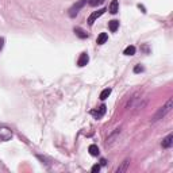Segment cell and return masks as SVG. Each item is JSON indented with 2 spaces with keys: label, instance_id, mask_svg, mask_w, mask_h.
Segmentation results:
<instances>
[{
  "label": "cell",
  "instance_id": "cell-1",
  "mask_svg": "<svg viewBox=\"0 0 173 173\" xmlns=\"http://www.w3.org/2000/svg\"><path fill=\"white\" fill-rule=\"evenodd\" d=\"M171 109H172V99H169L168 102H166V104L164 106V107H161L160 109L157 111V114L153 116V119H152V122H157V120H160V119H162L164 116H165L168 112H171Z\"/></svg>",
  "mask_w": 173,
  "mask_h": 173
},
{
  "label": "cell",
  "instance_id": "cell-2",
  "mask_svg": "<svg viewBox=\"0 0 173 173\" xmlns=\"http://www.w3.org/2000/svg\"><path fill=\"white\" fill-rule=\"evenodd\" d=\"M85 2H86V0H79V2H77L76 4H74L73 7L69 10V16H70V18H74V16L77 15V12H79V11L81 10L83 7H84Z\"/></svg>",
  "mask_w": 173,
  "mask_h": 173
},
{
  "label": "cell",
  "instance_id": "cell-3",
  "mask_svg": "<svg viewBox=\"0 0 173 173\" xmlns=\"http://www.w3.org/2000/svg\"><path fill=\"white\" fill-rule=\"evenodd\" d=\"M106 11H107L106 8H102V10H99V11H95V12H92L91 15H89V18H88V24L92 26L95 23V21H96L97 18H100V16H102Z\"/></svg>",
  "mask_w": 173,
  "mask_h": 173
},
{
  "label": "cell",
  "instance_id": "cell-4",
  "mask_svg": "<svg viewBox=\"0 0 173 173\" xmlns=\"http://www.w3.org/2000/svg\"><path fill=\"white\" fill-rule=\"evenodd\" d=\"M106 111H107V107H106L104 104H102L97 109H93V111H91V114L93 115L96 119H100V118H103L104 116V114H106Z\"/></svg>",
  "mask_w": 173,
  "mask_h": 173
},
{
  "label": "cell",
  "instance_id": "cell-5",
  "mask_svg": "<svg viewBox=\"0 0 173 173\" xmlns=\"http://www.w3.org/2000/svg\"><path fill=\"white\" fill-rule=\"evenodd\" d=\"M11 137H12V132H11V130H8V129H5V127H0V139L8 141Z\"/></svg>",
  "mask_w": 173,
  "mask_h": 173
},
{
  "label": "cell",
  "instance_id": "cell-6",
  "mask_svg": "<svg viewBox=\"0 0 173 173\" xmlns=\"http://www.w3.org/2000/svg\"><path fill=\"white\" fill-rule=\"evenodd\" d=\"M89 61V57L86 53H81V56L79 57V61H77V65L79 66H85Z\"/></svg>",
  "mask_w": 173,
  "mask_h": 173
},
{
  "label": "cell",
  "instance_id": "cell-7",
  "mask_svg": "<svg viewBox=\"0 0 173 173\" xmlns=\"http://www.w3.org/2000/svg\"><path fill=\"white\" fill-rule=\"evenodd\" d=\"M172 145H173V135H172V134H169L166 138H164V141H162V148L169 149Z\"/></svg>",
  "mask_w": 173,
  "mask_h": 173
},
{
  "label": "cell",
  "instance_id": "cell-8",
  "mask_svg": "<svg viewBox=\"0 0 173 173\" xmlns=\"http://www.w3.org/2000/svg\"><path fill=\"white\" fill-rule=\"evenodd\" d=\"M108 11H109L111 14H116L118 11H119V3H118V0H112L111 4H109Z\"/></svg>",
  "mask_w": 173,
  "mask_h": 173
},
{
  "label": "cell",
  "instance_id": "cell-9",
  "mask_svg": "<svg viewBox=\"0 0 173 173\" xmlns=\"http://www.w3.org/2000/svg\"><path fill=\"white\" fill-rule=\"evenodd\" d=\"M74 33H76V35L79 37V38H81V39H84V38H86L88 37V34L85 33L83 28H80V27H76L74 28Z\"/></svg>",
  "mask_w": 173,
  "mask_h": 173
},
{
  "label": "cell",
  "instance_id": "cell-10",
  "mask_svg": "<svg viewBox=\"0 0 173 173\" xmlns=\"http://www.w3.org/2000/svg\"><path fill=\"white\" fill-rule=\"evenodd\" d=\"M129 164H130V160H125V161H123L122 165H120L119 168L116 169V172H118V173H123V172H126V171H127Z\"/></svg>",
  "mask_w": 173,
  "mask_h": 173
},
{
  "label": "cell",
  "instance_id": "cell-11",
  "mask_svg": "<svg viewBox=\"0 0 173 173\" xmlns=\"http://www.w3.org/2000/svg\"><path fill=\"white\" fill-rule=\"evenodd\" d=\"M88 152L91 155H93V157H96V155H99V148H97L96 145H91L88 148Z\"/></svg>",
  "mask_w": 173,
  "mask_h": 173
},
{
  "label": "cell",
  "instance_id": "cell-12",
  "mask_svg": "<svg viewBox=\"0 0 173 173\" xmlns=\"http://www.w3.org/2000/svg\"><path fill=\"white\" fill-rule=\"evenodd\" d=\"M108 27H109V30H111L112 33H115V31L118 30V27H119V22L118 21H111L108 23Z\"/></svg>",
  "mask_w": 173,
  "mask_h": 173
},
{
  "label": "cell",
  "instance_id": "cell-13",
  "mask_svg": "<svg viewBox=\"0 0 173 173\" xmlns=\"http://www.w3.org/2000/svg\"><path fill=\"white\" fill-rule=\"evenodd\" d=\"M107 38H108V35L106 33H102L99 37H97V45H103L106 41H107Z\"/></svg>",
  "mask_w": 173,
  "mask_h": 173
},
{
  "label": "cell",
  "instance_id": "cell-14",
  "mask_svg": "<svg viewBox=\"0 0 173 173\" xmlns=\"http://www.w3.org/2000/svg\"><path fill=\"white\" fill-rule=\"evenodd\" d=\"M109 95H111V88H107V89H104V91L100 93V99H102V100H106V99H107V97L109 96Z\"/></svg>",
  "mask_w": 173,
  "mask_h": 173
},
{
  "label": "cell",
  "instance_id": "cell-15",
  "mask_svg": "<svg viewBox=\"0 0 173 173\" xmlns=\"http://www.w3.org/2000/svg\"><path fill=\"white\" fill-rule=\"evenodd\" d=\"M134 53H135V47H134V46H127V47L125 49V54H126V56H132Z\"/></svg>",
  "mask_w": 173,
  "mask_h": 173
},
{
  "label": "cell",
  "instance_id": "cell-16",
  "mask_svg": "<svg viewBox=\"0 0 173 173\" xmlns=\"http://www.w3.org/2000/svg\"><path fill=\"white\" fill-rule=\"evenodd\" d=\"M104 3V0H88V4L92 5V7H96V5H100Z\"/></svg>",
  "mask_w": 173,
  "mask_h": 173
},
{
  "label": "cell",
  "instance_id": "cell-17",
  "mask_svg": "<svg viewBox=\"0 0 173 173\" xmlns=\"http://www.w3.org/2000/svg\"><path fill=\"white\" fill-rule=\"evenodd\" d=\"M139 72H143V68L141 65H137L134 68V73H139Z\"/></svg>",
  "mask_w": 173,
  "mask_h": 173
},
{
  "label": "cell",
  "instance_id": "cell-18",
  "mask_svg": "<svg viewBox=\"0 0 173 173\" xmlns=\"http://www.w3.org/2000/svg\"><path fill=\"white\" fill-rule=\"evenodd\" d=\"M91 171H92V173H96V172H99V171H100V165H97V164H96V165H93V166H92V169H91Z\"/></svg>",
  "mask_w": 173,
  "mask_h": 173
},
{
  "label": "cell",
  "instance_id": "cell-19",
  "mask_svg": "<svg viewBox=\"0 0 173 173\" xmlns=\"http://www.w3.org/2000/svg\"><path fill=\"white\" fill-rule=\"evenodd\" d=\"M3 46H4V38H0V51H2Z\"/></svg>",
  "mask_w": 173,
  "mask_h": 173
},
{
  "label": "cell",
  "instance_id": "cell-20",
  "mask_svg": "<svg viewBox=\"0 0 173 173\" xmlns=\"http://www.w3.org/2000/svg\"><path fill=\"white\" fill-rule=\"evenodd\" d=\"M100 162H102V165H106V162H107V161H106L104 158H102V161H100Z\"/></svg>",
  "mask_w": 173,
  "mask_h": 173
}]
</instances>
